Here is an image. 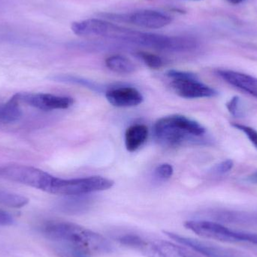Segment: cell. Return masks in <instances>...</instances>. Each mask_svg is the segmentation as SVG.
<instances>
[{
	"mask_svg": "<svg viewBox=\"0 0 257 257\" xmlns=\"http://www.w3.org/2000/svg\"><path fill=\"white\" fill-rule=\"evenodd\" d=\"M105 66L115 73L131 74L136 71V66L127 57L113 55L105 60Z\"/></svg>",
	"mask_w": 257,
	"mask_h": 257,
	"instance_id": "cell-18",
	"label": "cell"
},
{
	"mask_svg": "<svg viewBox=\"0 0 257 257\" xmlns=\"http://www.w3.org/2000/svg\"><path fill=\"white\" fill-rule=\"evenodd\" d=\"M29 199L22 195L0 189V205L9 208H21L28 204Z\"/></svg>",
	"mask_w": 257,
	"mask_h": 257,
	"instance_id": "cell-19",
	"label": "cell"
},
{
	"mask_svg": "<svg viewBox=\"0 0 257 257\" xmlns=\"http://www.w3.org/2000/svg\"><path fill=\"white\" fill-rule=\"evenodd\" d=\"M205 132L200 123L180 114L162 117L154 126L157 140L167 147L180 146L193 137L203 136Z\"/></svg>",
	"mask_w": 257,
	"mask_h": 257,
	"instance_id": "cell-2",
	"label": "cell"
},
{
	"mask_svg": "<svg viewBox=\"0 0 257 257\" xmlns=\"http://www.w3.org/2000/svg\"><path fill=\"white\" fill-rule=\"evenodd\" d=\"M184 226L202 238L222 242H237L236 230L229 229L222 223L205 220H188Z\"/></svg>",
	"mask_w": 257,
	"mask_h": 257,
	"instance_id": "cell-9",
	"label": "cell"
},
{
	"mask_svg": "<svg viewBox=\"0 0 257 257\" xmlns=\"http://www.w3.org/2000/svg\"><path fill=\"white\" fill-rule=\"evenodd\" d=\"M105 97L111 105L117 108L137 106L144 100L142 93L137 89L131 87L111 89L105 93Z\"/></svg>",
	"mask_w": 257,
	"mask_h": 257,
	"instance_id": "cell-13",
	"label": "cell"
},
{
	"mask_svg": "<svg viewBox=\"0 0 257 257\" xmlns=\"http://www.w3.org/2000/svg\"><path fill=\"white\" fill-rule=\"evenodd\" d=\"M18 94L12 96L6 104L0 106V122L11 123L17 121L22 115Z\"/></svg>",
	"mask_w": 257,
	"mask_h": 257,
	"instance_id": "cell-17",
	"label": "cell"
},
{
	"mask_svg": "<svg viewBox=\"0 0 257 257\" xmlns=\"http://www.w3.org/2000/svg\"><path fill=\"white\" fill-rule=\"evenodd\" d=\"M15 220L13 217L6 211L0 210V226H8L13 224Z\"/></svg>",
	"mask_w": 257,
	"mask_h": 257,
	"instance_id": "cell-26",
	"label": "cell"
},
{
	"mask_svg": "<svg viewBox=\"0 0 257 257\" xmlns=\"http://www.w3.org/2000/svg\"><path fill=\"white\" fill-rule=\"evenodd\" d=\"M147 66L152 69H159L163 66V60L161 57L151 53L139 52L138 54Z\"/></svg>",
	"mask_w": 257,
	"mask_h": 257,
	"instance_id": "cell-20",
	"label": "cell"
},
{
	"mask_svg": "<svg viewBox=\"0 0 257 257\" xmlns=\"http://www.w3.org/2000/svg\"><path fill=\"white\" fill-rule=\"evenodd\" d=\"M164 233L175 242L186 246L204 257H236L235 253H232V251H230L227 249L223 248V247H218V246L214 245V244H209V243L204 242V241L193 239L191 238H187V237L182 236L178 234L167 232V231H164Z\"/></svg>",
	"mask_w": 257,
	"mask_h": 257,
	"instance_id": "cell-12",
	"label": "cell"
},
{
	"mask_svg": "<svg viewBox=\"0 0 257 257\" xmlns=\"http://www.w3.org/2000/svg\"><path fill=\"white\" fill-rule=\"evenodd\" d=\"M247 180L250 182L257 183V172L252 175H249L247 178Z\"/></svg>",
	"mask_w": 257,
	"mask_h": 257,
	"instance_id": "cell-27",
	"label": "cell"
},
{
	"mask_svg": "<svg viewBox=\"0 0 257 257\" xmlns=\"http://www.w3.org/2000/svg\"><path fill=\"white\" fill-rule=\"evenodd\" d=\"M232 167H233L232 160H226L220 163V164H217V166H214L213 172H215L216 174H219V175H223V174L229 172L232 169Z\"/></svg>",
	"mask_w": 257,
	"mask_h": 257,
	"instance_id": "cell-25",
	"label": "cell"
},
{
	"mask_svg": "<svg viewBox=\"0 0 257 257\" xmlns=\"http://www.w3.org/2000/svg\"><path fill=\"white\" fill-rule=\"evenodd\" d=\"M0 178L49 193L55 177L37 168L24 165L0 167Z\"/></svg>",
	"mask_w": 257,
	"mask_h": 257,
	"instance_id": "cell-5",
	"label": "cell"
},
{
	"mask_svg": "<svg viewBox=\"0 0 257 257\" xmlns=\"http://www.w3.org/2000/svg\"><path fill=\"white\" fill-rule=\"evenodd\" d=\"M41 232L57 246L72 247L92 254L111 253L113 247L108 239L97 232L80 225L66 221H48Z\"/></svg>",
	"mask_w": 257,
	"mask_h": 257,
	"instance_id": "cell-1",
	"label": "cell"
},
{
	"mask_svg": "<svg viewBox=\"0 0 257 257\" xmlns=\"http://www.w3.org/2000/svg\"><path fill=\"white\" fill-rule=\"evenodd\" d=\"M114 184L112 180L101 176L72 179H62L55 177L49 193L65 196H79L109 190Z\"/></svg>",
	"mask_w": 257,
	"mask_h": 257,
	"instance_id": "cell-4",
	"label": "cell"
},
{
	"mask_svg": "<svg viewBox=\"0 0 257 257\" xmlns=\"http://www.w3.org/2000/svg\"><path fill=\"white\" fill-rule=\"evenodd\" d=\"M227 1L229 2V3H232V4L237 5L243 3L244 0H227Z\"/></svg>",
	"mask_w": 257,
	"mask_h": 257,
	"instance_id": "cell-28",
	"label": "cell"
},
{
	"mask_svg": "<svg viewBox=\"0 0 257 257\" xmlns=\"http://www.w3.org/2000/svg\"><path fill=\"white\" fill-rule=\"evenodd\" d=\"M20 102L42 111L66 109L74 104L69 96H56L49 93H18Z\"/></svg>",
	"mask_w": 257,
	"mask_h": 257,
	"instance_id": "cell-11",
	"label": "cell"
},
{
	"mask_svg": "<svg viewBox=\"0 0 257 257\" xmlns=\"http://www.w3.org/2000/svg\"><path fill=\"white\" fill-rule=\"evenodd\" d=\"M217 75L235 88L257 99V78L247 74L226 69H217Z\"/></svg>",
	"mask_w": 257,
	"mask_h": 257,
	"instance_id": "cell-14",
	"label": "cell"
},
{
	"mask_svg": "<svg viewBox=\"0 0 257 257\" xmlns=\"http://www.w3.org/2000/svg\"><path fill=\"white\" fill-rule=\"evenodd\" d=\"M236 239L238 242H247L257 246V233L236 230Z\"/></svg>",
	"mask_w": 257,
	"mask_h": 257,
	"instance_id": "cell-23",
	"label": "cell"
},
{
	"mask_svg": "<svg viewBox=\"0 0 257 257\" xmlns=\"http://www.w3.org/2000/svg\"><path fill=\"white\" fill-rule=\"evenodd\" d=\"M106 18L117 22L128 23L145 29H161L172 22V18L155 10H141L130 14H107Z\"/></svg>",
	"mask_w": 257,
	"mask_h": 257,
	"instance_id": "cell-7",
	"label": "cell"
},
{
	"mask_svg": "<svg viewBox=\"0 0 257 257\" xmlns=\"http://www.w3.org/2000/svg\"><path fill=\"white\" fill-rule=\"evenodd\" d=\"M125 42L168 52H189L196 49L198 42L190 36H168L155 33L131 31Z\"/></svg>",
	"mask_w": 257,
	"mask_h": 257,
	"instance_id": "cell-3",
	"label": "cell"
},
{
	"mask_svg": "<svg viewBox=\"0 0 257 257\" xmlns=\"http://www.w3.org/2000/svg\"><path fill=\"white\" fill-rule=\"evenodd\" d=\"M134 250L147 257H201L170 241L146 239L142 236H139Z\"/></svg>",
	"mask_w": 257,
	"mask_h": 257,
	"instance_id": "cell-8",
	"label": "cell"
},
{
	"mask_svg": "<svg viewBox=\"0 0 257 257\" xmlns=\"http://www.w3.org/2000/svg\"><path fill=\"white\" fill-rule=\"evenodd\" d=\"M171 86L178 96L185 99L210 98L217 95L214 89L201 82L197 75L192 72L187 78L172 80Z\"/></svg>",
	"mask_w": 257,
	"mask_h": 257,
	"instance_id": "cell-10",
	"label": "cell"
},
{
	"mask_svg": "<svg viewBox=\"0 0 257 257\" xmlns=\"http://www.w3.org/2000/svg\"><path fill=\"white\" fill-rule=\"evenodd\" d=\"M174 169L172 165L169 163H163L157 166L155 169V175L161 180H168L172 178Z\"/></svg>",
	"mask_w": 257,
	"mask_h": 257,
	"instance_id": "cell-22",
	"label": "cell"
},
{
	"mask_svg": "<svg viewBox=\"0 0 257 257\" xmlns=\"http://www.w3.org/2000/svg\"><path fill=\"white\" fill-rule=\"evenodd\" d=\"M148 128L145 125L135 124L130 126L125 133V145L130 152L137 151L147 141Z\"/></svg>",
	"mask_w": 257,
	"mask_h": 257,
	"instance_id": "cell-16",
	"label": "cell"
},
{
	"mask_svg": "<svg viewBox=\"0 0 257 257\" xmlns=\"http://www.w3.org/2000/svg\"><path fill=\"white\" fill-rule=\"evenodd\" d=\"M210 217L218 223H235L244 226H257V213L244 211H218L211 213Z\"/></svg>",
	"mask_w": 257,
	"mask_h": 257,
	"instance_id": "cell-15",
	"label": "cell"
},
{
	"mask_svg": "<svg viewBox=\"0 0 257 257\" xmlns=\"http://www.w3.org/2000/svg\"><path fill=\"white\" fill-rule=\"evenodd\" d=\"M71 29L77 36H104L114 38L122 41L131 31L128 29L96 18L72 23Z\"/></svg>",
	"mask_w": 257,
	"mask_h": 257,
	"instance_id": "cell-6",
	"label": "cell"
},
{
	"mask_svg": "<svg viewBox=\"0 0 257 257\" xmlns=\"http://www.w3.org/2000/svg\"><path fill=\"white\" fill-rule=\"evenodd\" d=\"M240 99L238 96H234L226 104V108L230 114L235 117H238L240 115L239 111Z\"/></svg>",
	"mask_w": 257,
	"mask_h": 257,
	"instance_id": "cell-24",
	"label": "cell"
},
{
	"mask_svg": "<svg viewBox=\"0 0 257 257\" xmlns=\"http://www.w3.org/2000/svg\"><path fill=\"white\" fill-rule=\"evenodd\" d=\"M233 127L240 130L245 134V136L248 138L252 144L257 148V131L254 128L250 127L245 125L240 124V123H231Z\"/></svg>",
	"mask_w": 257,
	"mask_h": 257,
	"instance_id": "cell-21",
	"label": "cell"
}]
</instances>
